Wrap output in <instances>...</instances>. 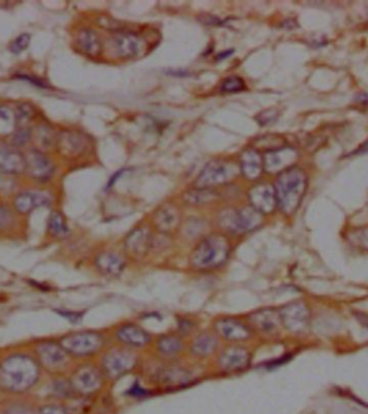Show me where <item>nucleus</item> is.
<instances>
[{
  "mask_svg": "<svg viewBox=\"0 0 368 414\" xmlns=\"http://www.w3.org/2000/svg\"><path fill=\"white\" fill-rule=\"evenodd\" d=\"M152 243V236L147 227H138L128 233L125 239V251L130 257L141 260L148 253Z\"/></svg>",
  "mask_w": 368,
  "mask_h": 414,
  "instance_id": "nucleus-16",
  "label": "nucleus"
},
{
  "mask_svg": "<svg viewBox=\"0 0 368 414\" xmlns=\"http://www.w3.org/2000/svg\"><path fill=\"white\" fill-rule=\"evenodd\" d=\"M56 147L61 155L78 157L87 150V139L80 133L64 130L57 135Z\"/></svg>",
  "mask_w": 368,
  "mask_h": 414,
  "instance_id": "nucleus-18",
  "label": "nucleus"
},
{
  "mask_svg": "<svg viewBox=\"0 0 368 414\" xmlns=\"http://www.w3.org/2000/svg\"><path fill=\"white\" fill-rule=\"evenodd\" d=\"M30 40H32V37H30V35L27 34V32L18 35V36L10 43V52L13 53V54H20V53L24 52V51L30 47Z\"/></svg>",
  "mask_w": 368,
  "mask_h": 414,
  "instance_id": "nucleus-37",
  "label": "nucleus"
},
{
  "mask_svg": "<svg viewBox=\"0 0 368 414\" xmlns=\"http://www.w3.org/2000/svg\"><path fill=\"white\" fill-rule=\"evenodd\" d=\"M20 127L16 109L8 104H0V136H12Z\"/></svg>",
  "mask_w": 368,
  "mask_h": 414,
  "instance_id": "nucleus-28",
  "label": "nucleus"
},
{
  "mask_svg": "<svg viewBox=\"0 0 368 414\" xmlns=\"http://www.w3.org/2000/svg\"><path fill=\"white\" fill-rule=\"evenodd\" d=\"M218 340L212 334H200L191 344V352L198 358H206L216 351Z\"/></svg>",
  "mask_w": 368,
  "mask_h": 414,
  "instance_id": "nucleus-29",
  "label": "nucleus"
},
{
  "mask_svg": "<svg viewBox=\"0 0 368 414\" xmlns=\"http://www.w3.org/2000/svg\"><path fill=\"white\" fill-rule=\"evenodd\" d=\"M96 267L106 276H118L125 267V262L114 252H104L96 257Z\"/></svg>",
  "mask_w": 368,
  "mask_h": 414,
  "instance_id": "nucleus-26",
  "label": "nucleus"
},
{
  "mask_svg": "<svg viewBox=\"0 0 368 414\" xmlns=\"http://www.w3.org/2000/svg\"><path fill=\"white\" fill-rule=\"evenodd\" d=\"M231 254V245L226 237L212 233L204 238L192 252L190 263L196 270L216 269L228 260Z\"/></svg>",
  "mask_w": 368,
  "mask_h": 414,
  "instance_id": "nucleus-3",
  "label": "nucleus"
},
{
  "mask_svg": "<svg viewBox=\"0 0 368 414\" xmlns=\"http://www.w3.org/2000/svg\"><path fill=\"white\" fill-rule=\"evenodd\" d=\"M50 204V200L44 193L38 190H26L16 195L13 200L14 209L22 214H28L40 207Z\"/></svg>",
  "mask_w": 368,
  "mask_h": 414,
  "instance_id": "nucleus-21",
  "label": "nucleus"
},
{
  "mask_svg": "<svg viewBox=\"0 0 368 414\" xmlns=\"http://www.w3.org/2000/svg\"><path fill=\"white\" fill-rule=\"evenodd\" d=\"M347 239L353 247L362 251H368V225L352 229L348 233Z\"/></svg>",
  "mask_w": 368,
  "mask_h": 414,
  "instance_id": "nucleus-34",
  "label": "nucleus"
},
{
  "mask_svg": "<svg viewBox=\"0 0 368 414\" xmlns=\"http://www.w3.org/2000/svg\"><path fill=\"white\" fill-rule=\"evenodd\" d=\"M8 414H32V412L24 406H16L12 408Z\"/></svg>",
  "mask_w": 368,
  "mask_h": 414,
  "instance_id": "nucleus-42",
  "label": "nucleus"
},
{
  "mask_svg": "<svg viewBox=\"0 0 368 414\" xmlns=\"http://www.w3.org/2000/svg\"><path fill=\"white\" fill-rule=\"evenodd\" d=\"M249 323L252 329L266 334L273 333L282 325L279 310L274 309L257 311L249 317Z\"/></svg>",
  "mask_w": 368,
  "mask_h": 414,
  "instance_id": "nucleus-22",
  "label": "nucleus"
},
{
  "mask_svg": "<svg viewBox=\"0 0 368 414\" xmlns=\"http://www.w3.org/2000/svg\"><path fill=\"white\" fill-rule=\"evenodd\" d=\"M39 366L25 355H13L0 365V386L6 391H27L38 380Z\"/></svg>",
  "mask_w": 368,
  "mask_h": 414,
  "instance_id": "nucleus-2",
  "label": "nucleus"
},
{
  "mask_svg": "<svg viewBox=\"0 0 368 414\" xmlns=\"http://www.w3.org/2000/svg\"><path fill=\"white\" fill-rule=\"evenodd\" d=\"M248 198L250 206L262 215L271 214L278 207L275 188L266 182L255 184L251 188Z\"/></svg>",
  "mask_w": 368,
  "mask_h": 414,
  "instance_id": "nucleus-12",
  "label": "nucleus"
},
{
  "mask_svg": "<svg viewBox=\"0 0 368 414\" xmlns=\"http://www.w3.org/2000/svg\"><path fill=\"white\" fill-rule=\"evenodd\" d=\"M39 358L44 366L56 369L64 366L67 362V352L61 344L55 342H44L38 348Z\"/></svg>",
  "mask_w": 368,
  "mask_h": 414,
  "instance_id": "nucleus-23",
  "label": "nucleus"
},
{
  "mask_svg": "<svg viewBox=\"0 0 368 414\" xmlns=\"http://www.w3.org/2000/svg\"><path fill=\"white\" fill-rule=\"evenodd\" d=\"M13 213L8 207L0 206V231L7 229L13 224Z\"/></svg>",
  "mask_w": 368,
  "mask_h": 414,
  "instance_id": "nucleus-38",
  "label": "nucleus"
},
{
  "mask_svg": "<svg viewBox=\"0 0 368 414\" xmlns=\"http://www.w3.org/2000/svg\"><path fill=\"white\" fill-rule=\"evenodd\" d=\"M12 145L16 149L27 145L32 138V133L26 126L18 127L11 136Z\"/></svg>",
  "mask_w": 368,
  "mask_h": 414,
  "instance_id": "nucleus-36",
  "label": "nucleus"
},
{
  "mask_svg": "<svg viewBox=\"0 0 368 414\" xmlns=\"http://www.w3.org/2000/svg\"><path fill=\"white\" fill-rule=\"evenodd\" d=\"M357 100H359L360 104H363V106H368V95H365V94H362L357 97Z\"/></svg>",
  "mask_w": 368,
  "mask_h": 414,
  "instance_id": "nucleus-43",
  "label": "nucleus"
},
{
  "mask_svg": "<svg viewBox=\"0 0 368 414\" xmlns=\"http://www.w3.org/2000/svg\"><path fill=\"white\" fill-rule=\"evenodd\" d=\"M282 325L292 333H302L309 324L310 311L302 300L288 303L279 310Z\"/></svg>",
  "mask_w": 368,
  "mask_h": 414,
  "instance_id": "nucleus-8",
  "label": "nucleus"
},
{
  "mask_svg": "<svg viewBox=\"0 0 368 414\" xmlns=\"http://www.w3.org/2000/svg\"><path fill=\"white\" fill-rule=\"evenodd\" d=\"M232 52H233V50L225 51V52L220 53V54L218 55V57H216V59H225V57L230 56V55L232 54Z\"/></svg>",
  "mask_w": 368,
  "mask_h": 414,
  "instance_id": "nucleus-44",
  "label": "nucleus"
},
{
  "mask_svg": "<svg viewBox=\"0 0 368 414\" xmlns=\"http://www.w3.org/2000/svg\"><path fill=\"white\" fill-rule=\"evenodd\" d=\"M183 348L181 338L177 335L161 336L157 341L159 353L165 356H175L181 352Z\"/></svg>",
  "mask_w": 368,
  "mask_h": 414,
  "instance_id": "nucleus-31",
  "label": "nucleus"
},
{
  "mask_svg": "<svg viewBox=\"0 0 368 414\" xmlns=\"http://www.w3.org/2000/svg\"><path fill=\"white\" fill-rule=\"evenodd\" d=\"M48 227L51 235L54 237H65L69 233L68 225H67L64 215L57 211L51 213L50 217H49Z\"/></svg>",
  "mask_w": 368,
  "mask_h": 414,
  "instance_id": "nucleus-32",
  "label": "nucleus"
},
{
  "mask_svg": "<svg viewBox=\"0 0 368 414\" xmlns=\"http://www.w3.org/2000/svg\"><path fill=\"white\" fill-rule=\"evenodd\" d=\"M25 155L16 147L0 145V173L18 176L25 173Z\"/></svg>",
  "mask_w": 368,
  "mask_h": 414,
  "instance_id": "nucleus-17",
  "label": "nucleus"
},
{
  "mask_svg": "<svg viewBox=\"0 0 368 414\" xmlns=\"http://www.w3.org/2000/svg\"><path fill=\"white\" fill-rule=\"evenodd\" d=\"M245 89V83L240 77L231 75L225 78L220 85V91L225 94L238 93Z\"/></svg>",
  "mask_w": 368,
  "mask_h": 414,
  "instance_id": "nucleus-35",
  "label": "nucleus"
},
{
  "mask_svg": "<svg viewBox=\"0 0 368 414\" xmlns=\"http://www.w3.org/2000/svg\"><path fill=\"white\" fill-rule=\"evenodd\" d=\"M32 138L38 143L37 149L44 151V149H48L51 145L56 143V137L53 135L50 127L46 125H40L37 127L36 132L32 133Z\"/></svg>",
  "mask_w": 368,
  "mask_h": 414,
  "instance_id": "nucleus-33",
  "label": "nucleus"
},
{
  "mask_svg": "<svg viewBox=\"0 0 368 414\" xmlns=\"http://www.w3.org/2000/svg\"><path fill=\"white\" fill-rule=\"evenodd\" d=\"M18 79L24 80V81L30 82L32 85L37 86L39 89H47V83L44 80L37 79V78L32 77V75H18Z\"/></svg>",
  "mask_w": 368,
  "mask_h": 414,
  "instance_id": "nucleus-40",
  "label": "nucleus"
},
{
  "mask_svg": "<svg viewBox=\"0 0 368 414\" xmlns=\"http://www.w3.org/2000/svg\"><path fill=\"white\" fill-rule=\"evenodd\" d=\"M251 362V354L243 346H232L225 348L221 353L219 365L226 372H243L248 368Z\"/></svg>",
  "mask_w": 368,
  "mask_h": 414,
  "instance_id": "nucleus-14",
  "label": "nucleus"
},
{
  "mask_svg": "<svg viewBox=\"0 0 368 414\" xmlns=\"http://www.w3.org/2000/svg\"><path fill=\"white\" fill-rule=\"evenodd\" d=\"M263 215L252 207L228 208L221 212L219 222L223 229L235 235L250 233L261 226Z\"/></svg>",
  "mask_w": 368,
  "mask_h": 414,
  "instance_id": "nucleus-5",
  "label": "nucleus"
},
{
  "mask_svg": "<svg viewBox=\"0 0 368 414\" xmlns=\"http://www.w3.org/2000/svg\"><path fill=\"white\" fill-rule=\"evenodd\" d=\"M218 198V194L211 188H194V190H188L183 196V200L189 205L208 204V202H214Z\"/></svg>",
  "mask_w": 368,
  "mask_h": 414,
  "instance_id": "nucleus-30",
  "label": "nucleus"
},
{
  "mask_svg": "<svg viewBox=\"0 0 368 414\" xmlns=\"http://www.w3.org/2000/svg\"><path fill=\"white\" fill-rule=\"evenodd\" d=\"M116 337L125 346L130 348H142L150 342V335L145 329L135 324L123 325L118 329Z\"/></svg>",
  "mask_w": 368,
  "mask_h": 414,
  "instance_id": "nucleus-24",
  "label": "nucleus"
},
{
  "mask_svg": "<svg viewBox=\"0 0 368 414\" xmlns=\"http://www.w3.org/2000/svg\"><path fill=\"white\" fill-rule=\"evenodd\" d=\"M111 48L120 59H136L142 53L145 42L135 32H118L111 38Z\"/></svg>",
  "mask_w": 368,
  "mask_h": 414,
  "instance_id": "nucleus-11",
  "label": "nucleus"
},
{
  "mask_svg": "<svg viewBox=\"0 0 368 414\" xmlns=\"http://www.w3.org/2000/svg\"><path fill=\"white\" fill-rule=\"evenodd\" d=\"M239 169L248 180H257L264 170L263 157L253 147L245 149L239 157Z\"/></svg>",
  "mask_w": 368,
  "mask_h": 414,
  "instance_id": "nucleus-20",
  "label": "nucleus"
},
{
  "mask_svg": "<svg viewBox=\"0 0 368 414\" xmlns=\"http://www.w3.org/2000/svg\"><path fill=\"white\" fill-rule=\"evenodd\" d=\"M136 363V355L132 352L114 348L102 360V369L110 378H120L134 369Z\"/></svg>",
  "mask_w": 368,
  "mask_h": 414,
  "instance_id": "nucleus-9",
  "label": "nucleus"
},
{
  "mask_svg": "<svg viewBox=\"0 0 368 414\" xmlns=\"http://www.w3.org/2000/svg\"><path fill=\"white\" fill-rule=\"evenodd\" d=\"M40 414H68V412L57 406H48L41 409Z\"/></svg>",
  "mask_w": 368,
  "mask_h": 414,
  "instance_id": "nucleus-41",
  "label": "nucleus"
},
{
  "mask_svg": "<svg viewBox=\"0 0 368 414\" xmlns=\"http://www.w3.org/2000/svg\"><path fill=\"white\" fill-rule=\"evenodd\" d=\"M239 165L231 159H219L204 166L194 182V188H211L231 183L238 177Z\"/></svg>",
  "mask_w": 368,
  "mask_h": 414,
  "instance_id": "nucleus-4",
  "label": "nucleus"
},
{
  "mask_svg": "<svg viewBox=\"0 0 368 414\" xmlns=\"http://www.w3.org/2000/svg\"><path fill=\"white\" fill-rule=\"evenodd\" d=\"M153 223L157 231L171 233L179 227L180 212L177 207L166 204L159 207L153 214Z\"/></svg>",
  "mask_w": 368,
  "mask_h": 414,
  "instance_id": "nucleus-19",
  "label": "nucleus"
},
{
  "mask_svg": "<svg viewBox=\"0 0 368 414\" xmlns=\"http://www.w3.org/2000/svg\"><path fill=\"white\" fill-rule=\"evenodd\" d=\"M24 155L26 162L25 173L32 180L40 183H47L49 180L52 179L55 166L44 151L32 147Z\"/></svg>",
  "mask_w": 368,
  "mask_h": 414,
  "instance_id": "nucleus-7",
  "label": "nucleus"
},
{
  "mask_svg": "<svg viewBox=\"0 0 368 414\" xmlns=\"http://www.w3.org/2000/svg\"><path fill=\"white\" fill-rule=\"evenodd\" d=\"M73 391L79 394L91 395L102 387V378L97 369L92 366L80 367L71 379Z\"/></svg>",
  "mask_w": 368,
  "mask_h": 414,
  "instance_id": "nucleus-13",
  "label": "nucleus"
},
{
  "mask_svg": "<svg viewBox=\"0 0 368 414\" xmlns=\"http://www.w3.org/2000/svg\"><path fill=\"white\" fill-rule=\"evenodd\" d=\"M77 46L83 54L96 57L102 51V41L95 30L92 28H82L77 36Z\"/></svg>",
  "mask_w": 368,
  "mask_h": 414,
  "instance_id": "nucleus-25",
  "label": "nucleus"
},
{
  "mask_svg": "<svg viewBox=\"0 0 368 414\" xmlns=\"http://www.w3.org/2000/svg\"><path fill=\"white\" fill-rule=\"evenodd\" d=\"M278 118V112L276 111L275 109H269L267 111L261 112L259 116H257V120L259 121L261 125L271 124V123L275 122Z\"/></svg>",
  "mask_w": 368,
  "mask_h": 414,
  "instance_id": "nucleus-39",
  "label": "nucleus"
},
{
  "mask_svg": "<svg viewBox=\"0 0 368 414\" xmlns=\"http://www.w3.org/2000/svg\"><path fill=\"white\" fill-rule=\"evenodd\" d=\"M298 154L294 147H282L266 151L263 155L264 170L269 173H281L294 167Z\"/></svg>",
  "mask_w": 368,
  "mask_h": 414,
  "instance_id": "nucleus-10",
  "label": "nucleus"
},
{
  "mask_svg": "<svg viewBox=\"0 0 368 414\" xmlns=\"http://www.w3.org/2000/svg\"><path fill=\"white\" fill-rule=\"evenodd\" d=\"M216 334L228 341H245L252 336L250 326L245 325L239 319L233 317H223L214 323Z\"/></svg>",
  "mask_w": 368,
  "mask_h": 414,
  "instance_id": "nucleus-15",
  "label": "nucleus"
},
{
  "mask_svg": "<svg viewBox=\"0 0 368 414\" xmlns=\"http://www.w3.org/2000/svg\"><path fill=\"white\" fill-rule=\"evenodd\" d=\"M61 344L67 353L75 356H89L99 351L104 340L96 333H75L63 338Z\"/></svg>",
  "mask_w": 368,
  "mask_h": 414,
  "instance_id": "nucleus-6",
  "label": "nucleus"
},
{
  "mask_svg": "<svg viewBox=\"0 0 368 414\" xmlns=\"http://www.w3.org/2000/svg\"><path fill=\"white\" fill-rule=\"evenodd\" d=\"M307 174L302 168L294 166L278 174L275 192L278 208L286 215H292L302 204L307 190Z\"/></svg>",
  "mask_w": 368,
  "mask_h": 414,
  "instance_id": "nucleus-1",
  "label": "nucleus"
},
{
  "mask_svg": "<svg viewBox=\"0 0 368 414\" xmlns=\"http://www.w3.org/2000/svg\"><path fill=\"white\" fill-rule=\"evenodd\" d=\"M157 379L164 386L177 387L188 384L191 381V375L180 367H171V368L163 369L157 376Z\"/></svg>",
  "mask_w": 368,
  "mask_h": 414,
  "instance_id": "nucleus-27",
  "label": "nucleus"
}]
</instances>
